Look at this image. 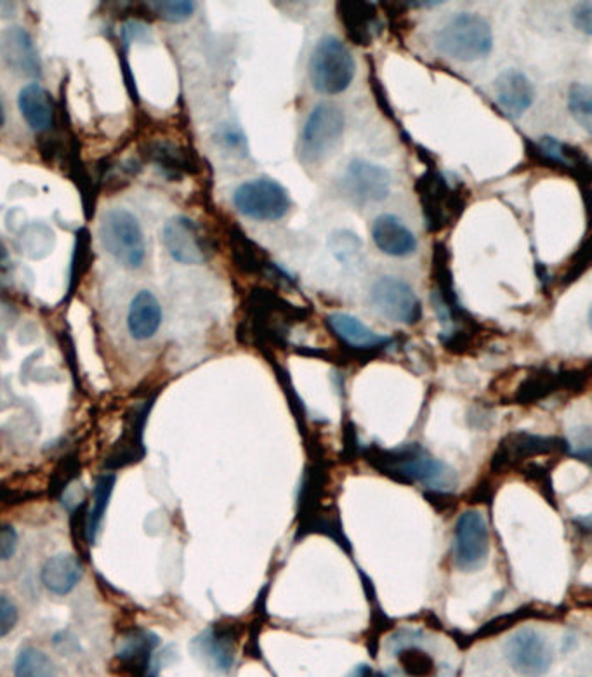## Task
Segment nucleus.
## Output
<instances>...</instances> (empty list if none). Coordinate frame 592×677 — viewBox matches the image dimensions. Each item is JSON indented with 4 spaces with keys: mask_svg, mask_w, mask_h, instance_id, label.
Wrapping results in <instances>:
<instances>
[{
    "mask_svg": "<svg viewBox=\"0 0 592 677\" xmlns=\"http://www.w3.org/2000/svg\"><path fill=\"white\" fill-rule=\"evenodd\" d=\"M308 310L291 305L275 290L254 287L243 302L240 332L258 346H285L291 326L305 322Z\"/></svg>",
    "mask_w": 592,
    "mask_h": 677,
    "instance_id": "f257e3e1",
    "label": "nucleus"
},
{
    "mask_svg": "<svg viewBox=\"0 0 592 677\" xmlns=\"http://www.w3.org/2000/svg\"><path fill=\"white\" fill-rule=\"evenodd\" d=\"M367 459L371 466L398 481L409 483H422L433 492H448L457 485V474L454 469L440 462L430 456L419 445L383 450V448H368Z\"/></svg>",
    "mask_w": 592,
    "mask_h": 677,
    "instance_id": "f03ea898",
    "label": "nucleus"
},
{
    "mask_svg": "<svg viewBox=\"0 0 592 677\" xmlns=\"http://www.w3.org/2000/svg\"><path fill=\"white\" fill-rule=\"evenodd\" d=\"M434 47L442 55L464 64L480 61L492 53V28L480 14H455L434 34Z\"/></svg>",
    "mask_w": 592,
    "mask_h": 677,
    "instance_id": "7ed1b4c3",
    "label": "nucleus"
},
{
    "mask_svg": "<svg viewBox=\"0 0 592 677\" xmlns=\"http://www.w3.org/2000/svg\"><path fill=\"white\" fill-rule=\"evenodd\" d=\"M469 192V190H467ZM466 188H454L442 172L430 169L415 181L425 230L440 233L454 225L467 207Z\"/></svg>",
    "mask_w": 592,
    "mask_h": 677,
    "instance_id": "20e7f679",
    "label": "nucleus"
},
{
    "mask_svg": "<svg viewBox=\"0 0 592 677\" xmlns=\"http://www.w3.org/2000/svg\"><path fill=\"white\" fill-rule=\"evenodd\" d=\"M355 59L338 37H323L309 58V80L321 94L335 96L355 79Z\"/></svg>",
    "mask_w": 592,
    "mask_h": 677,
    "instance_id": "39448f33",
    "label": "nucleus"
},
{
    "mask_svg": "<svg viewBox=\"0 0 592 677\" xmlns=\"http://www.w3.org/2000/svg\"><path fill=\"white\" fill-rule=\"evenodd\" d=\"M100 239L103 248L122 266L136 269L145 263L147 248L141 226L133 213L112 209L103 214L100 222Z\"/></svg>",
    "mask_w": 592,
    "mask_h": 677,
    "instance_id": "423d86ee",
    "label": "nucleus"
},
{
    "mask_svg": "<svg viewBox=\"0 0 592 677\" xmlns=\"http://www.w3.org/2000/svg\"><path fill=\"white\" fill-rule=\"evenodd\" d=\"M234 205L246 218L272 222L284 218L291 210L293 200L282 184L267 177H259L247 181L235 190Z\"/></svg>",
    "mask_w": 592,
    "mask_h": 677,
    "instance_id": "0eeeda50",
    "label": "nucleus"
},
{
    "mask_svg": "<svg viewBox=\"0 0 592 677\" xmlns=\"http://www.w3.org/2000/svg\"><path fill=\"white\" fill-rule=\"evenodd\" d=\"M490 554V533L481 510H464L455 523L452 560L455 569L464 573L483 569Z\"/></svg>",
    "mask_w": 592,
    "mask_h": 677,
    "instance_id": "6e6552de",
    "label": "nucleus"
},
{
    "mask_svg": "<svg viewBox=\"0 0 592 677\" xmlns=\"http://www.w3.org/2000/svg\"><path fill=\"white\" fill-rule=\"evenodd\" d=\"M344 113L339 106L320 103L309 113L300 133V157L306 162H318L338 145L344 133Z\"/></svg>",
    "mask_w": 592,
    "mask_h": 677,
    "instance_id": "1a4fd4ad",
    "label": "nucleus"
},
{
    "mask_svg": "<svg viewBox=\"0 0 592 677\" xmlns=\"http://www.w3.org/2000/svg\"><path fill=\"white\" fill-rule=\"evenodd\" d=\"M372 306L377 313L401 325L421 322L422 305L418 294L397 276H383L371 289Z\"/></svg>",
    "mask_w": 592,
    "mask_h": 677,
    "instance_id": "9d476101",
    "label": "nucleus"
},
{
    "mask_svg": "<svg viewBox=\"0 0 592 677\" xmlns=\"http://www.w3.org/2000/svg\"><path fill=\"white\" fill-rule=\"evenodd\" d=\"M163 245L181 264H204L213 257L214 245L209 234L193 219L172 218L163 228Z\"/></svg>",
    "mask_w": 592,
    "mask_h": 677,
    "instance_id": "9b49d317",
    "label": "nucleus"
},
{
    "mask_svg": "<svg viewBox=\"0 0 592 677\" xmlns=\"http://www.w3.org/2000/svg\"><path fill=\"white\" fill-rule=\"evenodd\" d=\"M505 656L523 677H543L553 664V652L546 638L534 629H522L509 638Z\"/></svg>",
    "mask_w": 592,
    "mask_h": 677,
    "instance_id": "f8f14e48",
    "label": "nucleus"
},
{
    "mask_svg": "<svg viewBox=\"0 0 592 677\" xmlns=\"http://www.w3.org/2000/svg\"><path fill=\"white\" fill-rule=\"evenodd\" d=\"M589 368L585 370H535L530 374L525 381L520 385L514 393V403L530 405V403L540 402L550 394L559 391H573L579 393L588 386Z\"/></svg>",
    "mask_w": 592,
    "mask_h": 677,
    "instance_id": "ddd939ff",
    "label": "nucleus"
},
{
    "mask_svg": "<svg viewBox=\"0 0 592 677\" xmlns=\"http://www.w3.org/2000/svg\"><path fill=\"white\" fill-rule=\"evenodd\" d=\"M528 156L547 168L561 169L588 190L591 183V160L580 148L544 136L537 142H528Z\"/></svg>",
    "mask_w": 592,
    "mask_h": 677,
    "instance_id": "4468645a",
    "label": "nucleus"
},
{
    "mask_svg": "<svg viewBox=\"0 0 592 677\" xmlns=\"http://www.w3.org/2000/svg\"><path fill=\"white\" fill-rule=\"evenodd\" d=\"M226 239H228V245H230L231 261H234L235 268L243 275L252 276H266V278H284V280L291 282L293 278L285 273L284 269L278 268L270 255L261 249V245L254 242V240L247 237L246 231L238 225H228L226 228Z\"/></svg>",
    "mask_w": 592,
    "mask_h": 677,
    "instance_id": "2eb2a0df",
    "label": "nucleus"
},
{
    "mask_svg": "<svg viewBox=\"0 0 592 677\" xmlns=\"http://www.w3.org/2000/svg\"><path fill=\"white\" fill-rule=\"evenodd\" d=\"M151 403L153 402L150 400V402L130 406L126 421H124V429H122L117 444L113 445L110 457L106 459V469L126 468V466H133L143 460V457L147 454L143 435H145V427H147Z\"/></svg>",
    "mask_w": 592,
    "mask_h": 677,
    "instance_id": "dca6fc26",
    "label": "nucleus"
},
{
    "mask_svg": "<svg viewBox=\"0 0 592 677\" xmlns=\"http://www.w3.org/2000/svg\"><path fill=\"white\" fill-rule=\"evenodd\" d=\"M568 450V441L563 438H550V436L530 435V433H511L502 439L493 456V469L513 468L522 460L532 457L547 456L553 451Z\"/></svg>",
    "mask_w": 592,
    "mask_h": 677,
    "instance_id": "f3484780",
    "label": "nucleus"
},
{
    "mask_svg": "<svg viewBox=\"0 0 592 677\" xmlns=\"http://www.w3.org/2000/svg\"><path fill=\"white\" fill-rule=\"evenodd\" d=\"M344 188L360 204L383 202L391 193V174L388 169L367 160H351L344 176Z\"/></svg>",
    "mask_w": 592,
    "mask_h": 677,
    "instance_id": "a211bd4d",
    "label": "nucleus"
},
{
    "mask_svg": "<svg viewBox=\"0 0 592 677\" xmlns=\"http://www.w3.org/2000/svg\"><path fill=\"white\" fill-rule=\"evenodd\" d=\"M0 59L14 73L25 77H41L43 61L37 47L22 26H9L0 34Z\"/></svg>",
    "mask_w": 592,
    "mask_h": 677,
    "instance_id": "6ab92c4d",
    "label": "nucleus"
},
{
    "mask_svg": "<svg viewBox=\"0 0 592 677\" xmlns=\"http://www.w3.org/2000/svg\"><path fill=\"white\" fill-rule=\"evenodd\" d=\"M493 92H496L497 105L511 118L522 117L523 113L534 105V84L523 71L514 70V68L501 71L497 76Z\"/></svg>",
    "mask_w": 592,
    "mask_h": 677,
    "instance_id": "aec40b11",
    "label": "nucleus"
},
{
    "mask_svg": "<svg viewBox=\"0 0 592 677\" xmlns=\"http://www.w3.org/2000/svg\"><path fill=\"white\" fill-rule=\"evenodd\" d=\"M326 322L332 334L355 352L379 353L391 343V338L376 334L360 318L350 313L329 314Z\"/></svg>",
    "mask_w": 592,
    "mask_h": 677,
    "instance_id": "412c9836",
    "label": "nucleus"
},
{
    "mask_svg": "<svg viewBox=\"0 0 592 677\" xmlns=\"http://www.w3.org/2000/svg\"><path fill=\"white\" fill-rule=\"evenodd\" d=\"M377 4L374 2H358L344 0L338 4V18L346 37L355 46L367 47L374 41L377 26Z\"/></svg>",
    "mask_w": 592,
    "mask_h": 677,
    "instance_id": "4be33fe9",
    "label": "nucleus"
},
{
    "mask_svg": "<svg viewBox=\"0 0 592 677\" xmlns=\"http://www.w3.org/2000/svg\"><path fill=\"white\" fill-rule=\"evenodd\" d=\"M145 159L159 165L168 176L181 177L183 174H196L198 160L189 148L168 139H151L143 145Z\"/></svg>",
    "mask_w": 592,
    "mask_h": 677,
    "instance_id": "5701e85b",
    "label": "nucleus"
},
{
    "mask_svg": "<svg viewBox=\"0 0 592 677\" xmlns=\"http://www.w3.org/2000/svg\"><path fill=\"white\" fill-rule=\"evenodd\" d=\"M372 239L383 254L405 257L418 251L415 234L391 214H383L372 225Z\"/></svg>",
    "mask_w": 592,
    "mask_h": 677,
    "instance_id": "b1692460",
    "label": "nucleus"
},
{
    "mask_svg": "<svg viewBox=\"0 0 592 677\" xmlns=\"http://www.w3.org/2000/svg\"><path fill=\"white\" fill-rule=\"evenodd\" d=\"M18 106L26 126L35 133H47L56 124V103L49 91L37 82L25 85L18 96Z\"/></svg>",
    "mask_w": 592,
    "mask_h": 677,
    "instance_id": "393cba45",
    "label": "nucleus"
},
{
    "mask_svg": "<svg viewBox=\"0 0 592 677\" xmlns=\"http://www.w3.org/2000/svg\"><path fill=\"white\" fill-rule=\"evenodd\" d=\"M192 650L214 673L226 674L234 667V641L225 632L207 629L193 640Z\"/></svg>",
    "mask_w": 592,
    "mask_h": 677,
    "instance_id": "a878e982",
    "label": "nucleus"
},
{
    "mask_svg": "<svg viewBox=\"0 0 592 677\" xmlns=\"http://www.w3.org/2000/svg\"><path fill=\"white\" fill-rule=\"evenodd\" d=\"M159 635L148 631L133 632L121 644L118 658L139 677H153L157 674L153 667L157 664L155 652L159 649Z\"/></svg>",
    "mask_w": 592,
    "mask_h": 677,
    "instance_id": "bb28decb",
    "label": "nucleus"
},
{
    "mask_svg": "<svg viewBox=\"0 0 592 677\" xmlns=\"http://www.w3.org/2000/svg\"><path fill=\"white\" fill-rule=\"evenodd\" d=\"M160 325H162V306L159 299L150 290L136 294L127 314L129 334L136 341H148L159 332Z\"/></svg>",
    "mask_w": 592,
    "mask_h": 677,
    "instance_id": "cd10ccee",
    "label": "nucleus"
},
{
    "mask_svg": "<svg viewBox=\"0 0 592 677\" xmlns=\"http://www.w3.org/2000/svg\"><path fill=\"white\" fill-rule=\"evenodd\" d=\"M82 563L73 554H58L43 566L41 578L47 590L56 596H67L82 581Z\"/></svg>",
    "mask_w": 592,
    "mask_h": 677,
    "instance_id": "c85d7f7f",
    "label": "nucleus"
},
{
    "mask_svg": "<svg viewBox=\"0 0 592 677\" xmlns=\"http://www.w3.org/2000/svg\"><path fill=\"white\" fill-rule=\"evenodd\" d=\"M92 263V249H91V233L88 228H80L77 231L76 249H73V255H71V268H70V285H68V296L71 297L76 294L77 287L88 273L89 266Z\"/></svg>",
    "mask_w": 592,
    "mask_h": 677,
    "instance_id": "c756f323",
    "label": "nucleus"
},
{
    "mask_svg": "<svg viewBox=\"0 0 592 677\" xmlns=\"http://www.w3.org/2000/svg\"><path fill=\"white\" fill-rule=\"evenodd\" d=\"M113 489H115V477L113 474H105L101 477L96 483V490H94V497H92L91 513H89L88 533L89 540L94 542L98 531H100L101 523L105 518L106 510H109L110 498H112Z\"/></svg>",
    "mask_w": 592,
    "mask_h": 677,
    "instance_id": "7c9ffc66",
    "label": "nucleus"
},
{
    "mask_svg": "<svg viewBox=\"0 0 592 677\" xmlns=\"http://www.w3.org/2000/svg\"><path fill=\"white\" fill-rule=\"evenodd\" d=\"M14 677H55V665L46 653L34 646H26L18 653Z\"/></svg>",
    "mask_w": 592,
    "mask_h": 677,
    "instance_id": "2f4dec72",
    "label": "nucleus"
},
{
    "mask_svg": "<svg viewBox=\"0 0 592 677\" xmlns=\"http://www.w3.org/2000/svg\"><path fill=\"white\" fill-rule=\"evenodd\" d=\"M568 110L571 117L576 118L580 127H584L585 133H592V89L591 85L573 84L568 91Z\"/></svg>",
    "mask_w": 592,
    "mask_h": 677,
    "instance_id": "473e14b6",
    "label": "nucleus"
},
{
    "mask_svg": "<svg viewBox=\"0 0 592 677\" xmlns=\"http://www.w3.org/2000/svg\"><path fill=\"white\" fill-rule=\"evenodd\" d=\"M398 661H400L401 669L409 677H428L433 676L434 662L424 650L419 649L415 644L405 646L398 652Z\"/></svg>",
    "mask_w": 592,
    "mask_h": 677,
    "instance_id": "72a5a7b5",
    "label": "nucleus"
},
{
    "mask_svg": "<svg viewBox=\"0 0 592 677\" xmlns=\"http://www.w3.org/2000/svg\"><path fill=\"white\" fill-rule=\"evenodd\" d=\"M362 240L353 231L342 230L330 234L329 249L339 263H356L362 254Z\"/></svg>",
    "mask_w": 592,
    "mask_h": 677,
    "instance_id": "f704fd0d",
    "label": "nucleus"
},
{
    "mask_svg": "<svg viewBox=\"0 0 592 677\" xmlns=\"http://www.w3.org/2000/svg\"><path fill=\"white\" fill-rule=\"evenodd\" d=\"M147 5L151 9V13L162 18L163 22H186L195 13V2H190V0H166V2L155 0V2H148Z\"/></svg>",
    "mask_w": 592,
    "mask_h": 677,
    "instance_id": "c9c22d12",
    "label": "nucleus"
},
{
    "mask_svg": "<svg viewBox=\"0 0 592 677\" xmlns=\"http://www.w3.org/2000/svg\"><path fill=\"white\" fill-rule=\"evenodd\" d=\"M589 261H591V248H589L588 240L580 245L579 252L573 255V260L568 264L567 272H565L563 284H573L577 278L584 275L585 269L589 268Z\"/></svg>",
    "mask_w": 592,
    "mask_h": 677,
    "instance_id": "e433bc0d",
    "label": "nucleus"
},
{
    "mask_svg": "<svg viewBox=\"0 0 592 677\" xmlns=\"http://www.w3.org/2000/svg\"><path fill=\"white\" fill-rule=\"evenodd\" d=\"M18 608L11 599L0 596V638H4L16 628Z\"/></svg>",
    "mask_w": 592,
    "mask_h": 677,
    "instance_id": "4c0bfd02",
    "label": "nucleus"
},
{
    "mask_svg": "<svg viewBox=\"0 0 592 677\" xmlns=\"http://www.w3.org/2000/svg\"><path fill=\"white\" fill-rule=\"evenodd\" d=\"M571 20H573V25L580 30V32H584L588 37H591L592 34V2H580L573 8L571 11Z\"/></svg>",
    "mask_w": 592,
    "mask_h": 677,
    "instance_id": "58836bf2",
    "label": "nucleus"
},
{
    "mask_svg": "<svg viewBox=\"0 0 592 677\" xmlns=\"http://www.w3.org/2000/svg\"><path fill=\"white\" fill-rule=\"evenodd\" d=\"M18 548V533L11 525L0 527V561H8L14 556Z\"/></svg>",
    "mask_w": 592,
    "mask_h": 677,
    "instance_id": "ea45409f",
    "label": "nucleus"
},
{
    "mask_svg": "<svg viewBox=\"0 0 592 677\" xmlns=\"http://www.w3.org/2000/svg\"><path fill=\"white\" fill-rule=\"evenodd\" d=\"M4 106H2V103H0V127L4 126Z\"/></svg>",
    "mask_w": 592,
    "mask_h": 677,
    "instance_id": "a19ab883",
    "label": "nucleus"
},
{
    "mask_svg": "<svg viewBox=\"0 0 592 677\" xmlns=\"http://www.w3.org/2000/svg\"><path fill=\"white\" fill-rule=\"evenodd\" d=\"M388 677H391V676H388Z\"/></svg>",
    "mask_w": 592,
    "mask_h": 677,
    "instance_id": "79ce46f5",
    "label": "nucleus"
}]
</instances>
